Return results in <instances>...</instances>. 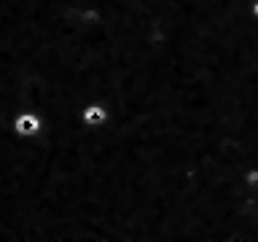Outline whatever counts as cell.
<instances>
[{
  "label": "cell",
  "mask_w": 258,
  "mask_h": 242,
  "mask_svg": "<svg viewBox=\"0 0 258 242\" xmlns=\"http://www.w3.org/2000/svg\"><path fill=\"white\" fill-rule=\"evenodd\" d=\"M11 129L19 137H38L43 132V116L38 110H19L11 121Z\"/></svg>",
  "instance_id": "1"
},
{
  "label": "cell",
  "mask_w": 258,
  "mask_h": 242,
  "mask_svg": "<svg viewBox=\"0 0 258 242\" xmlns=\"http://www.w3.org/2000/svg\"><path fill=\"white\" fill-rule=\"evenodd\" d=\"M81 121H84L89 129H102V127L110 121L108 102H102V100H89L84 108H81Z\"/></svg>",
  "instance_id": "2"
},
{
  "label": "cell",
  "mask_w": 258,
  "mask_h": 242,
  "mask_svg": "<svg viewBox=\"0 0 258 242\" xmlns=\"http://www.w3.org/2000/svg\"><path fill=\"white\" fill-rule=\"evenodd\" d=\"M242 183H245V189L258 191V167H247L245 175H242Z\"/></svg>",
  "instance_id": "3"
},
{
  "label": "cell",
  "mask_w": 258,
  "mask_h": 242,
  "mask_svg": "<svg viewBox=\"0 0 258 242\" xmlns=\"http://www.w3.org/2000/svg\"><path fill=\"white\" fill-rule=\"evenodd\" d=\"M250 16L258 22V0H253V3H250Z\"/></svg>",
  "instance_id": "4"
}]
</instances>
